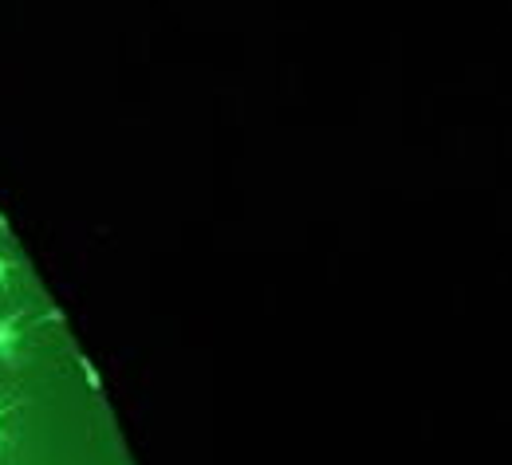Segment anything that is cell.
Returning <instances> with one entry per match:
<instances>
[{
  "label": "cell",
  "instance_id": "1",
  "mask_svg": "<svg viewBox=\"0 0 512 465\" xmlns=\"http://www.w3.org/2000/svg\"><path fill=\"white\" fill-rule=\"evenodd\" d=\"M24 316L20 312H8V316H0V363L8 367V371H16L20 363H24V355H20V335H24Z\"/></svg>",
  "mask_w": 512,
  "mask_h": 465
},
{
  "label": "cell",
  "instance_id": "2",
  "mask_svg": "<svg viewBox=\"0 0 512 465\" xmlns=\"http://www.w3.org/2000/svg\"><path fill=\"white\" fill-rule=\"evenodd\" d=\"M71 359H75V367H79V375H83V383H87V391H91L95 399H103V375L95 371V363H91V355H83V351H71Z\"/></svg>",
  "mask_w": 512,
  "mask_h": 465
},
{
  "label": "cell",
  "instance_id": "3",
  "mask_svg": "<svg viewBox=\"0 0 512 465\" xmlns=\"http://www.w3.org/2000/svg\"><path fill=\"white\" fill-rule=\"evenodd\" d=\"M12 268H16V261H12V257H4V253H0V288H4V284H8V276H12Z\"/></svg>",
  "mask_w": 512,
  "mask_h": 465
},
{
  "label": "cell",
  "instance_id": "4",
  "mask_svg": "<svg viewBox=\"0 0 512 465\" xmlns=\"http://www.w3.org/2000/svg\"><path fill=\"white\" fill-rule=\"evenodd\" d=\"M8 410H12V402L0 395V446H4V414H8Z\"/></svg>",
  "mask_w": 512,
  "mask_h": 465
},
{
  "label": "cell",
  "instance_id": "5",
  "mask_svg": "<svg viewBox=\"0 0 512 465\" xmlns=\"http://www.w3.org/2000/svg\"><path fill=\"white\" fill-rule=\"evenodd\" d=\"M0 233H4V237H12V225H8V217H4V213H0Z\"/></svg>",
  "mask_w": 512,
  "mask_h": 465
}]
</instances>
